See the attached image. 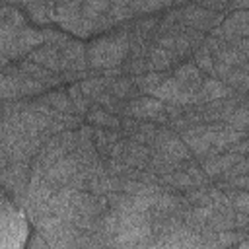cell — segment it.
Wrapping results in <instances>:
<instances>
[{
	"mask_svg": "<svg viewBox=\"0 0 249 249\" xmlns=\"http://www.w3.org/2000/svg\"><path fill=\"white\" fill-rule=\"evenodd\" d=\"M198 93H200V101H208L210 103V101L226 99L230 95V89H228V86L224 82H220L216 78H208V80L202 82Z\"/></svg>",
	"mask_w": 249,
	"mask_h": 249,
	"instance_id": "obj_10",
	"label": "cell"
},
{
	"mask_svg": "<svg viewBox=\"0 0 249 249\" xmlns=\"http://www.w3.org/2000/svg\"><path fill=\"white\" fill-rule=\"evenodd\" d=\"M228 124L231 128H237V130H249V109L245 107H235L228 117H226Z\"/></svg>",
	"mask_w": 249,
	"mask_h": 249,
	"instance_id": "obj_18",
	"label": "cell"
},
{
	"mask_svg": "<svg viewBox=\"0 0 249 249\" xmlns=\"http://www.w3.org/2000/svg\"><path fill=\"white\" fill-rule=\"evenodd\" d=\"M230 2L231 0H200V6L206 10H212V12H222V10L230 8Z\"/></svg>",
	"mask_w": 249,
	"mask_h": 249,
	"instance_id": "obj_27",
	"label": "cell"
},
{
	"mask_svg": "<svg viewBox=\"0 0 249 249\" xmlns=\"http://www.w3.org/2000/svg\"><path fill=\"white\" fill-rule=\"evenodd\" d=\"M216 60H218V62H224V64H228V66H243L245 60H247V56L241 54L235 47L224 45V47L216 53Z\"/></svg>",
	"mask_w": 249,
	"mask_h": 249,
	"instance_id": "obj_15",
	"label": "cell"
},
{
	"mask_svg": "<svg viewBox=\"0 0 249 249\" xmlns=\"http://www.w3.org/2000/svg\"><path fill=\"white\" fill-rule=\"evenodd\" d=\"M80 161L72 156V154H66L64 158H60L56 163H53L47 171H45V175H43V179L49 183V185H62V187H66L68 183H70V179L74 177V173L80 169Z\"/></svg>",
	"mask_w": 249,
	"mask_h": 249,
	"instance_id": "obj_3",
	"label": "cell"
},
{
	"mask_svg": "<svg viewBox=\"0 0 249 249\" xmlns=\"http://www.w3.org/2000/svg\"><path fill=\"white\" fill-rule=\"evenodd\" d=\"M45 99L58 113H76L78 115V111H76V107H74V103H72V99H70V95L66 91H60V89L58 91H51Z\"/></svg>",
	"mask_w": 249,
	"mask_h": 249,
	"instance_id": "obj_12",
	"label": "cell"
},
{
	"mask_svg": "<svg viewBox=\"0 0 249 249\" xmlns=\"http://www.w3.org/2000/svg\"><path fill=\"white\" fill-rule=\"evenodd\" d=\"M93 138H95V148L101 156H109L111 154V148H113V142L109 140L107 136V130L103 128H95L93 130Z\"/></svg>",
	"mask_w": 249,
	"mask_h": 249,
	"instance_id": "obj_24",
	"label": "cell"
},
{
	"mask_svg": "<svg viewBox=\"0 0 249 249\" xmlns=\"http://www.w3.org/2000/svg\"><path fill=\"white\" fill-rule=\"evenodd\" d=\"M19 70H21V72H25V74H27V76H31V78L41 80L45 86H56V84H60V82H62V78H58V76L51 74V72H49V68H45V66H41V64H37V62H31V60L21 62V64H19Z\"/></svg>",
	"mask_w": 249,
	"mask_h": 249,
	"instance_id": "obj_11",
	"label": "cell"
},
{
	"mask_svg": "<svg viewBox=\"0 0 249 249\" xmlns=\"http://www.w3.org/2000/svg\"><path fill=\"white\" fill-rule=\"evenodd\" d=\"M109 82H111V78H105V76L103 78H88V80H84L80 84V88H82V91H84L86 97L95 99L99 93L105 91V88L109 86Z\"/></svg>",
	"mask_w": 249,
	"mask_h": 249,
	"instance_id": "obj_16",
	"label": "cell"
},
{
	"mask_svg": "<svg viewBox=\"0 0 249 249\" xmlns=\"http://www.w3.org/2000/svg\"><path fill=\"white\" fill-rule=\"evenodd\" d=\"M2 21L4 23H12V25H16V27H23V18H21V14L16 10V8H4L2 10Z\"/></svg>",
	"mask_w": 249,
	"mask_h": 249,
	"instance_id": "obj_26",
	"label": "cell"
},
{
	"mask_svg": "<svg viewBox=\"0 0 249 249\" xmlns=\"http://www.w3.org/2000/svg\"><path fill=\"white\" fill-rule=\"evenodd\" d=\"M231 187H243V189H249V175H235L233 179H230Z\"/></svg>",
	"mask_w": 249,
	"mask_h": 249,
	"instance_id": "obj_31",
	"label": "cell"
},
{
	"mask_svg": "<svg viewBox=\"0 0 249 249\" xmlns=\"http://www.w3.org/2000/svg\"><path fill=\"white\" fill-rule=\"evenodd\" d=\"M130 53V41L126 33H113L109 37L95 39L86 47L88 62L91 68H115L121 66L124 56Z\"/></svg>",
	"mask_w": 249,
	"mask_h": 249,
	"instance_id": "obj_1",
	"label": "cell"
},
{
	"mask_svg": "<svg viewBox=\"0 0 249 249\" xmlns=\"http://www.w3.org/2000/svg\"><path fill=\"white\" fill-rule=\"evenodd\" d=\"M29 60L49 68L51 72H66V60H64L62 53H60V49L53 47L49 43L45 47L37 49V51H31L29 53Z\"/></svg>",
	"mask_w": 249,
	"mask_h": 249,
	"instance_id": "obj_4",
	"label": "cell"
},
{
	"mask_svg": "<svg viewBox=\"0 0 249 249\" xmlns=\"http://www.w3.org/2000/svg\"><path fill=\"white\" fill-rule=\"evenodd\" d=\"M243 156L237 154V152H231V154H226V156H220V158H208L202 165V171L208 175V177H216V175H222L226 173L228 169H231Z\"/></svg>",
	"mask_w": 249,
	"mask_h": 249,
	"instance_id": "obj_8",
	"label": "cell"
},
{
	"mask_svg": "<svg viewBox=\"0 0 249 249\" xmlns=\"http://www.w3.org/2000/svg\"><path fill=\"white\" fill-rule=\"evenodd\" d=\"M173 78L185 88V89H191V91H198L200 86H202V76H200V68L196 64H181L175 68L173 72Z\"/></svg>",
	"mask_w": 249,
	"mask_h": 249,
	"instance_id": "obj_6",
	"label": "cell"
},
{
	"mask_svg": "<svg viewBox=\"0 0 249 249\" xmlns=\"http://www.w3.org/2000/svg\"><path fill=\"white\" fill-rule=\"evenodd\" d=\"M224 21V18L218 12L206 10L202 6H187L183 8V23L189 27H195L198 31H212Z\"/></svg>",
	"mask_w": 249,
	"mask_h": 249,
	"instance_id": "obj_2",
	"label": "cell"
},
{
	"mask_svg": "<svg viewBox=\"0 0 249 249\" xmlns=\"http://www.w3.org/2000/svg\"><path fill=\"white\" fill-rule=\"evenodd\" d=\"M163 183L175 187V189H189L195 187L191 175L187 171H173V173H163Z\"/></svg>",
	"mask_w": 249,
	"mask_h": 249,
	"instance_id": "obj_21",
	"label": "cell"
},
{
	"mask_svg": "<svg viewBox=\"0 0 249 249\" xmlns=\"http://www.w3.org/2000/svg\"><path fill=\"white\" fill-rule=\"evenodd\" d=\"M195 62H196V66H198L202 72H208V74L214 72L212 53H210V49H208L206 45H202V47H198V49L195 51Z\"/></svg>",
	"mask_w": 249,
	"mask_h": 249,
	"instance_id": "obj_22",
	"label": "cell"
},
{
	"mask_svg": "<svg viewBox=\"0 0 249 249\" xmlns=\"http://www.w3.org/2000/svg\"><path fill=\"white\" fill-rule=\"evenodd\" d=\"M230 200L237 212L249 214V193H233V195H230Z\"/></svg>",
	"mask_w": 249,
	"mask_h": 249,
	"instance_id": "obj_25",
	"label": "cell"
},
{
	"mask_svg": "<svg viewBox=\"0 0 249 249\" xmlns=\"http://www.w3.org/2000/svg\"><path fill=\"white\" fill-rule=\"evenodd\" d=\"M111 8V0H84L82 14L86 18H97L101 14H107Z\"/></svg>",
	"mask_w": 249,
	"mask_h": 249,
	"instance_id": "obj_20",
	"label": "cell"
},
{
	"mask_svg": "<svg viewBox=\"0 0 249 249\" xmlns=\"http://www.w3.org/2000/svg\"><path fill=\"white\" fill-rule=\"evenodd\" d=\"M86 117H88V123L95 124V126H105V128H119L121 126V121L103 109H91V111H88Z\"/></svg>",
	"mask_w": 249,
	"mask_h": 249,
	"instance_id": "obj_13",
	"label": "cell"
},
{
	"mask_svg": "<svg viewBox=\"0 0 249 249\" xmlns=\"http://www.w3.org/2000/svg\"><path fill=\"white\" fill-rule=\"evenodd\" d=\"M68 95H70V99H72V103H74L78 115H88V111H89V103H88V99H89V97L84 95L80 84H72V86L68 88Z\"/></svg>",
	"mask_w": 249,
	"mask_h": 249,
	"instance_id": "obj_19",
	"label": "cell"
},
{
	"mask_svg": "<svg viewBox=\"0 0 249 249\" xmlns=\"http://www.w3.org/2000/svg\"><path fill=\"white\" fill-rule=\"evenodd\" d=\"M107 88H109V91H111L115 97L124 99V97H128V95L132 93L134 82H132V80H124V78H119V80H111Z\"/></svg>",
	"mask_w": 249,
	"mask_h": 249,
	"instance_id": "obj_23",
	"label": "cell"
},
{
	"mask_svg": "<svg viewBox=\"0 0 249 249\" xmlns=\"http://www.w3.org/2000/svg\"><path fill=\"white\" fill-rule=\"evenodd\" d=\"M222 80H224V84H228V86H231L235 89H241V91L249 89V72H245L241 66L231 68Z\"/></svg>",
	"mask_w": 249,
	"mask_h": 249,
	"instance_id": "obj_17",
	"label": "cell"
},
{
	"mask_svg": "<svg viewBox=\"0 0 249 249\" xmlns=\"http://www.w3.org/2000/svg\"><path fill=\"white\" fill-rule=\"evenodd\" d=\"M233 47H235L241 54H245V56L249 58V37H237V39L233 41Z\"/></svg>",
	"mask_w": 249,
	"mask_h": 249,
	"instance_id": "obj_30",
	"label": "cell"
},
{
	"mask_svg": "<svg viewBox=\"0 0 249 249\" xmlns=\"http://www.w3.org/2000/svg\"><path fill=\"white\" fill-rule=\"evenodd\" d=\"M230 8L235 12V10H249V0H231L230 2Z\"/></svg>",
	"mask_w": 249,
	"mask_h": 249,
	"instance_id": "obj_32",
	"label": "cell"
},
{
	"mask_svg": "<svg viewBox=\"0 0 249 249\" xmlns=\"http://www.w3.org/2000/svg\"><path fill=\"white\" fill-rule=\"evenodd\" d=\"M163 111V101L156 99V97H138V99H132L124 113H128L130 117H136V119H156L160 113Z\"/></svg>",
	"mask_w": 249,
	"mask_h": 249,
	"instance_id": "obj_5",
	"label": "cell"
},
{
	"mask_svg": "<svg viewBox=\"0 0 249 249\" xmlns=\"http://www.w3.org/2000/svg\"><path fill=\"white\" fill-rule=\"evenodd\" d=\"M175 60H179L177 56H175V53L173 51H169V49H163V47H150V51H148V64H150V70H160V72H163V70H167Z\"/></svg>",
	"mask_w": 249,
	"mask_h": 249,
	"instance_id": "obj_9",
	"label": "cell"
},
{
	"mask_svg": "<svg viewBox=\"0 0 249 249\" xmlns=\"http://www.w3.org/2000/svg\"><path fill=\"white\" fill-rule=\"evenodd\" d=\"M233 152H237V154L249 152V138H247L245 142H237V144H233Z\"/></svg>",
	"mask_w": 249,
	"mask_h": 249,
	"instance_id": "obj_33",
	"label": "cell"
},
{
	"mask_svg": "<svg viewBox=\"0 0 249 249\" xmlns=\"http://www.w3.org/2000/svg\"><path fill=\"white\" fill-rule=\"evenodd\" d=\"M243 245H245V247H249V241H245V243H243Z\"/></svg>",
	"mask_w": 249,
	"mask_h": 249,
	"instance_id": "obj_34",
	"label": "cell"
},
{
	"mask_svg": "<svg viewBox=\"0 0 249 249\" xmlns=\"http://www.w3.org/2000/svg\"><path fill=\"white\" fill-rule=\"evenodd\" d=\"M140 124H142V123H140V119H136V117H130V115H128L126 119H123V121H121V126H123V130H124L126 134H130V136H132V134H134V132L140 128Z\"/></svg>",
	"mask_w": 249,
	"mask_h": 249,
	"instance_id": "obj_28",
	"label": "cell"
},
{
	"mask_svg": "<svg viewBox=\"0 0 249 249\" xmlns=\"http://www.w3.org/2000/svg\"><path fill=\"white\" fill-rule=\"evenodd\" d=\"M27 6V14L31 16L33 21L37 23H47L51 19V8H53V2H45V0H31Z\"/></svg>",
	"mask_w": 249,
	"mask_h": 249,
	"instance_id": "obj_14",
	"label": "cell"
},
{
	"mask_svg": "<svg viewBox=\"0 0 249 249\" xmlns=\"http://www.w3.org/2000/svg\"><path fill=\"white\" fill-rule=\"evenodd\" d=\"M187 173L191 175V179H193V183H195L196 187H204L206 179H204V173H202L198 167H189V169H187Z\"/></svg>",
	"mask_w": 249,
	"mask_h": 249,
	"instance_id": "obj_29",
	"label": "cell"
},
{
	"mask_svg": "<svg viewBox=\"0 0 249 249\" xmlns=\"http://www.w3.org/2000/svg\"><path fill=\"white\" fill-rule=\"evenodd\" d=\"M121 160L128 167H134V169L146 167V163L150 160V148H146V144H140V142H134V140L132 142H126Z\"/></svg>",
	"mask_w": 249,
	"mask_h": 249,
	"instance_id": "obj_7",
	"label": "cell"
}]
</instances>
